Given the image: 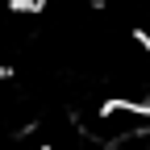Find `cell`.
Listing matches in <instances>:
<instances>
[{
  "instance_id": "6da1fadb",
  "label": "cell",
  "mask_w": 150,
  "mask_h": 150,
  "mask_svg": "<svg viewBox=\"0 0 150 150\" xmlns=\"http://www.w3.org/2000/svg\"><path fill=\"white\" fill-rule=\"evenodd\" d=\"M142 38H146V42H150V21H146V33H142Z\"/></svg>"
}]
</instances>
